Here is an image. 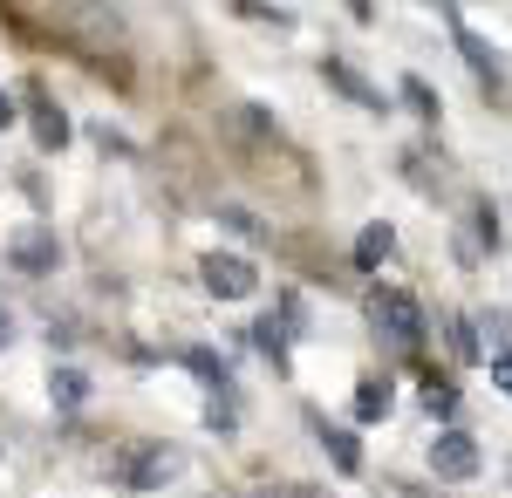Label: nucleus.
Instances as JSON below:
<instances>
[{"label": "nucleus", "mask_w": 512, "mask_h": 498, "mask_svg": "<svg viewBox=\"0 0 512 498\" xmlns=\"http://www.w3.org/2000/svg\"><path fill=\"white\" fill-rule=\"evenodd\" d=\"M390 253H396V232L390 226H362V232H355V267H362V273H376Z\"/></svg>", "instance_id": "nucleus-7"}, {"label": "nucleus", "mask_w": 512, "mask_h": 498, "mask_svg": "<svg viewBox=\"0 0 512 498\" xmlns=\"http://www.w3.org/2000/svg\"><path fill=\"white\" fill-rule=\"evenodd\" d=\"M14 116H21V110H14V96H0V130H7Z\"/></svg>", "instance_id": "nucleus-18"}, {"label": "nucleus", "mask_w": 512, "mask_h": 498, "mask_svg": "<svg viewBox=\"0 0 512 498\" xmlns=\"http://www.w3.org/2000/svg\"><path fill=\"white\" fill-rule=\"evenodd\" d=\"M492 383H499V389L512 396V355H492Z\"/></svg>", "instance_id": "nucleus-17"}, {"label": "nucleus", "mask_w": 512, "mask_h": 498, "mask_svg": "<svg viewBox=\"0 0 512 498\" xmlns=\"http://www.w3.org/2000/svg\"><path fill=\"white\" fill-rule=\"evenodd\" d=\"M431 464L444 471V478H478V444L465 437V430H437Z\"/></svg>", "instance_id": "nucleus-4"}, {"label": "nucleus", "mask_w": 512, "mask_h": 498, "mask_svg": "<svg viewBox=\"0 0 512 498\" xmlns=\"http://www.w3.org/2000/svg\"><path fill=\"white\" fill-rule=\"evenodd\" d=\"M48 396L76 410V403H89V376H82V369H55V376H48Z\"/></svg>", "instance_id": "nucleus-12"}, {"label": "nucleus", "mask_w": 512, "mask_h": 498, "mask_svg": "<svg viewBox=\"0 0 512 498\" xmlns=\"http://www.w3.org/2000/svg\"><path fill=\"white\" fill-rule=\"evenodd\" d=\"M328 82H335V89H342L349 103H362V110H390V103H383V89H369V82L355 76L349 62H328Z\"/></svg>", "instance_id": "nucleus-8"}, {"label": "nucleus", "mask_w": 512, "mask_h": 498, "mask_svg": "<svg viewBox=\"0 0 512 498\" xmlns=\"http://www.w3.org/2000/svg\"><path fill=\"white\" fill-rule=\"evenodd\" d=\"M7 335H14V328H7V314H0V342H7Z\"/></svg>", "instance_id": "nucleus-19"}, {"label": "nucleus", "mask_w": 512, "mask_h": 498, "mask_svg": "<svg viewBox=\"0 0 512 498\" xmlns=\"http://www.w3.org/2000/svg\"><path fill=\"white\" fill-rule=\"evenodd\" d=\"M301 498H321V492H301Z\"/></svg>", "instance_id": "nucleus-20"}, {"label": "nucleus", "mask_w": 512, "mask_h": 498, "mask_svg": "<svg viewBox=\"0 0 512 498\" xmlns=\"http://www.w3.org/2000/svg\"><path fill=\"white\" fill-rule=\"evenodd\" d=\"M185 362H192V376H198V383L226 389V362H219V355H212V348H192V355H185Z\"/></svg>", "instance_id": "nucleus-15"}, {"label": "nucleus", "mask_w": 512, "mask_h": 498, "mask_svg": "<svg viewBox=\"0 0 512 498\" xmlns=\"http://www.w3.org/2000/svg\"><path fill=\"white\" fill-rule=\"evenodd\" d=\"M198 280H205L212 301H246V294H260V267H246L239 253H205V260H198Z\"/></svg>", "instance_id": "nucleus-1"}, {"label": "nucleus", "mask_w": 512, "mask_h": 498, "mask_svg": "<svg viewBox=\"0 0 512 498\" xmlns=\"http://www.w3.org/2000/svg\"><path fill=\"white\" fill-rule=\"evenodd\" d=\"M451 21H458V14H451ZM458 48H465V62H472V69L492 82V89L506 82V62H499V48H492V41H478V35H465V21H458Z\"/></svg>", "instance_id": "nucleus-6"}, {"label": "nucleus", "mask_w": 512, "mask_h": 498, "mask_svg": "<svg viewBox=\"0 0 512 498\" xmlns=\"http://www.w3.org/2000/svg\"><path fill=\"white\" fill-rule=\"evenodd\" d=\"M315 437H321V451L342 464V471H362V444H355L349 430H335V423H321V417H315Z\"/></svg>", "instance_id": "nucleus-9"}, {"label": "nucleus", "mask_w": 512, "mask_h": 498, "mask_svg": "<svg viewBox=\"0 0 512 498\" xmlns=\"http://www.w3.org/2000/svg\"><path fill=\"white\" fill-rule=\"evenodd\" d=\"M35 137H41V151H62L69 144V116L55 103H35Z\"/></svg>", "instance_id": "nucleus-11"}, {"label": "nucleus", "mask_w": 512, "mask_h": 498, "mask_svg": "<svg viewBox=\"0 0 512 498\" xmlns=\"http://www.w3.org/2000/svg\"><path fill=\"white\" fill-rule=\"evenodd\" d=\"M369 321H376L390 342H403V348L424 335V314H417V301H410L403 287H376V294H369Z\"/></svg>", "instance_id": "nucleus-2"}, {"label": "nucleus", "mask_w": 512, "mask_h": 498, "mask_svg": "<svg viewBox=\"0 0 512 498\" xmlns=\"http://www.w3.org/2000/svg\"><path fill=\"white\" fill-rule=\"evenodd\" d=\"M7 260L21 273H48L55 260H62V246H55V232H21L14 246H7Z\"/></svg>", "instance_id": "nucleus-5"}, {"label": "nucleus", "mask_w": 512, "mask_h": 498, "mask_svg": "<svg viewBox=\"0 0 512 498\" xmlns=\"http://www.w3.org/2000/svg\"><path fill=\"white\" fill-rule=\"evenodd\" d=\"M403 103L424 116V123H437V96H431V82H424V76H403Z\"/></svg>", "instance_id": "nucleus-14"}, {"label": "nucleus", "mask_w": 512, "mask_h": 498, "mask_svg": "<svg viewBox=\"0 0 512 498\" xmlns=\"http://www.w3.org/2000/svg\"><path fill=\"white\" fill-rule=\"evenodd\" d=\"M444 335H451V355H458V362H478V335H472V321H465V314H451V321H444Z\"/></svg>", "instance_id": "nucleus-13"}, {"label": "nucleus", "mask_w": 512, "mask_h": 498, "mask_svg": "<svg viewBox=\"0 0 512 498\" xmlns=\"http://www.w3.org/2000/svg\"><path fill=\"white\" fill-rule=\"evenodd\" d=\"M424 403H431V417H458V389L451 383H424Z\"/></svg>", "instance_id": "nucleus-16"}, {"label": "nucleus", "mask_w": 512, "mask_h": 498, "mask_svg": "<svg viewBox=\"0 0 512 498\" xmlns=\"http://www.w3.org/2000/svg\"><path fill=\"white\" fill-rule=\"evenodd\" d=\"M390 403H396V389H390V383H376V376H369V383L355 389V417H362V423L390 417Z\"/></svg>", "instance_id": "nucleus-10"}, {"label": "nucleus", "mask_w": 512, "mask_h": 498, "mask_svg": "<svg viewBox=\"0 0 512 498\" xmlns=\"http://www.w3.org/2000/svg\"><path fill=\"white\" fill-rule=\"evenodd\" d=\"M178 471H185V451H178V444H151V451H130V458H123V485H130V492H158Z\"/></svg>", "instance_id": "nucleus-3"}]
</instances>
